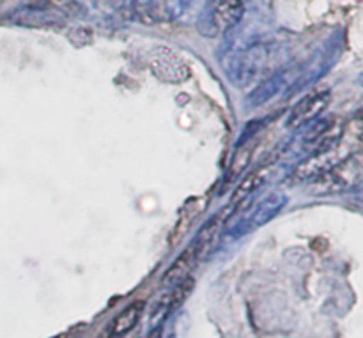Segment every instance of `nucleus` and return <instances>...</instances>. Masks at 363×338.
<instances>
[{
	"instance_id": "1",
	"label": "nucleus",
	"mask_w": 363,
	"mask_h": 338,
	"mask_svg": "<svg viewBox=\"0 0 363 338\" xmlns=\"http://www.w3.org/2000/svg\"><path fill=\"white\" fill-rule=\"evenodd\" d=\"M275 64V52L269 45H254L236 55L233 67L229 69L230 80L238 87H248L252 84H261L272 77V67Z\"/></svg>"
},
{
	"instance_id": "2",
	"label": "nucleus",
	"mask_w": 363,
	"mask_h": 338,
	"mask_svg": "<svg viewBox=\"0 0 363 338\" xmlns=\"http://www.w3.org/2000/svg\"><path fill=\"white\" fill-rule=\"evenodd\" d=\"M362 181V158L360 154H351L350 158L337 163L333 169L314 179V191L321 195H332L358 186Z\"/></svg>"
},
{
	"instance_id": "3",
	"label": "nucleus",
	"mask_w": 363,
	"mask_h": 338,
	"mask_svg": "<svg viewBox=\"0 0 363 338\" xmlns=\"http://www.w3.org/2000/svg\"><path fill=\"white\" fill-rule=\"evenodd\" d=\"M245 13L243 0H213L206 13L201 30L206 35H218L230 30L241 21Z\"/></svg>"
},
{
	"instance_id": "4",
	"label": "nucleus",
	"mask_w": 363,
	"mask_h": 338,
	"mask_svg": "<svg viewBox=\"0 0 363 338\" xmlns=\"http://www.w3.org/2000/svg\"><path fill=\"white\" fill-rule=\"evenodd\" d=\"M147 60L152 74L165 84H181L190 78L188 64L167 46H155L149 52Z\"/></svg>"
},
{
	"instance_id": "5",
	"label": "nucleus",
	"mask_w": 363,
	"mask_h": 338,
	"mask_svg": "<svg viewBox=\"0 0 363 338\" xmlns=\"http://www.w3.org/2000/svg\"><path fill=\"white\" fill-rule=\"evenodd\" d=\"M350 149H342L340 144L337 147L330 149V151H323L318 152V154L307 156V158L301 159L294 167L293 174H291V179L294 183H308V181H314L325 172H328L330 169H333L337 163L350 158Z\"/></svg>"
},
{
	"instance_id": "6",
	"label": "nucleus",
	"mask_w": 363,
	"mask_h": 338,
	"mask_svg": "<svg viewBox=\"0 0 363 338\" xmlns=\"http://www.w3.org/2000/svg\"><path fill=\"white\" fill-rule=\"evenodd\" d=\"M330 105V92L328 91H318L314 94H308L301 101L291 108L289 116H287L286 126L289 130H300V128H307L314 124L319 117L323 116Z\"/></svg>"
},
{
	"instance_id": "7",
	"label": "nucleus",
	"mask_w": 363,
	"mask_h": 338,
	"mask_svg": "<svg viewBox=\"0 0 363 338\" xmlns=\"http://www.w3.org/2000/svg\"><path fill=\"white\" fill-rule=\"evenodd\" d=\"M233 209H234L233 205H229V208L223 209L222 213L213 216V218L202 227L201 232L197 234V240H195V243L191 244L190 248L195 254V257H197L199 262H201L202 259L208 257V255L218 247L220 237H222L223 225H225L227 220H229L230 215H233Z\"/></svg>"
},
{
	"instance_id": "8",
	"label": "nucleus",
	"mask_w": 363,
	"mask_h": 338,
	"mask_svg": "<svg viewBox=\"0 0 363 338\" xmlns=\"http://www.w3.org/2000/svg\"><path fill=\"white\" fill-rule=\"evenodd\" d=\"M287 204L286 195L282 193H269L266 195L262 201L255 202L254 208L250 209L252 213H248L247 218L241 220L240 223V234L248 232L252 229H259V227L266 225L268 222H272L277 215L284 209V205Z\"/></svg>"
},
{
	"instance_id": "9",
	"label": "nucleus",
	"mask_w": 363,
	"mask_h": 338,
	"mask_svg": "<svg viewBox=\"0 0 363 338\" xmlns=\"http://www.w3.org/2000/svg\"><path fill=\"white\" fill-rule=\"evenodd\" d=\"M194 287L195 280L191 278V276H188V278L183 280L179 286L172 287V289H167V293L163 294L162 300L156 303L155 312H152L151 328H158L160 325H163V322L167 321V317L188 300V296H190V293L194 291Z\"/></svg>"
},
{
	"instance_id": "10",
	"label": "nucleus",
	"mask_w": 363,
	"mask_h": 338,
	"mask_svg": "<svg viewBox=\"0 0 363 338\" xmlns=\"http://www.w3.org/2000/svg\"><path fill=\"white\" fill-rule=\"evenodd\" d=\"M144 312L145 301L138 300L130 303L121 314H117V317L113 319L112 322H110V328L108 332H106V335L110 338H124L126 335H130V333L138 326Z\"/></svg>"
},
{
	"instance_id": "11",
	"label": "nucleus",
	"mask_w": 363,
	"mask_h": 338,
	"mask_svg": "<svg viewBox=\"0 0 363 338\" xmlns=\"http://www.w3.org/2000/svg\"><path fill=\"white\" fill-rule=\"evenodd\" d=\"M269 174H272V165H264V167H261V169H255V170H252L250 174H247V176H245L240 183H238L236 190H234L233 202H230V205L236 209L238 205H241V204H245L247 201H250L252 195L264 186V183L268 181V177H269Z\"/></svg>"
},
{
	"instance_id": "12",
	"label": "nucleus",
	"mask_w": 363,
	"mask_h": 338,
	"mask_svg": "<svg viewBox=\"0 0 363 338\" xmlns=\"http://www.w3.org/2000/svg\"><path fill=\"white\" fill-rule=\"evenodd\" d=\"M197 264H199L197 257H195V254L191 252V248H188V250L183 252V254H181V257L176 259V262H174V264L165 271V275H163V278H162L163 289L167 291V289H172V287L179 286L183 280H186L188 276H190L191 269H195V266Z\"/></svg>"
},
{
	"instance_id": "13",
	"label": "nucleus",
	"mask_w": 363,
	"mask_h": 338,
	"mask_svg": "<svg viewBox=\"0 0 363 338\" xmlns=\"http://www.w3.org/2000/svg\"><path fill=\"white\" fill-rule=\"evenodd\" d=\"M255 145L254 144H243L236 149L233 159H230L229 170H227V181H234L240 176H243L247 172V169L250 167L252 156H254Z\"/></svg>"
},
{
	"instance_id": "14",
	"label": "nucleus",
	"mask_w": 363,
	"mask_h": 338,
	"mask_svg": "<svg viewBox=\"0 0 363 338\" xmlns=\"http://www.w3.org/2000/svg\"><path fill=\"white\" fill-rule=\"evenodd\" d=\"M45 7L52 11L53 14L66 18L80 16L82 11H84L82 4L77 0H45Z\"/></svg>"
}]
</instances>
